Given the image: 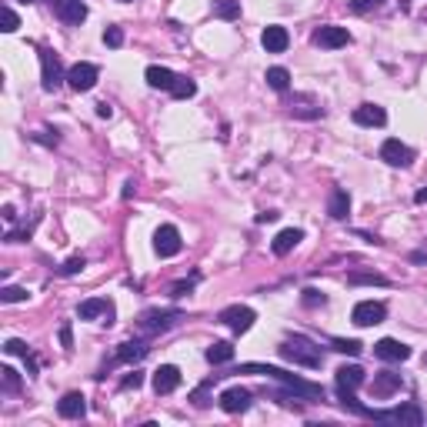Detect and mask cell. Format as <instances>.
<instances>
[{"label":"cell","mask_w":427,"mask_h":427,"mask_svg":"<svg viewBox=\"0 0 427 427\" xmlns=\"http://www.w3.org/2000/svg\"><path fill=\"white\" fill-rule=\"evenodd\" d=\"M278 354L284 357V361H291V364H300V367H320L324 364V354H320V347H314L311 340L304 334H294V337H287L284 344L278 347Z\"/></svg>","instance_id":"obj_1"},{"label":"cell","mask_w":427,"mask_h":427,"mask_svg":"<svg viewBox=\"0 0 427 427\" xmlns=\"http://www.w3.org/2000/svg\"><path fill=\"white\" fill-rule=\"evenodd\" d=\"M241 371H244V374H267V377H274V381H280V384L294 388V394H304V397H311V401L324 397V390L317 388V384H307V381H300V377H294V374L280 371V367H267V364H244Z\"/></svg>","instance_id":"obj_2"},{"label":"cell","mask_w":427,"mask_h":427,"mask_svg":"<svg viewBox=\"0 0 427 427\" xmlns=\"http://www.w3.org/2000/svg\"><path fill=\"white\" fill-rule=\"evenodd\" d=\"M367 417L374 421H390V424H401V427H421L424 424V410L417 404H401L394 410H371L367 408Z\"/></svg>","instance_id":"obj_3"},{"label":"cell","mask_w":427,"mask_h":427,"mask_svg":"<svg viewBox=\"0 0 427 427\" xmlns=\"http://www.w3.org/2000/svg\"><path fill=\"white\" fill-rule=\"evenodd\" d=\"M181 320H184V311H177V307H170V311H144L140 320H137V327L144 334H161V331H170Z\"/></svg>","instance_id":"obj_4"},{"label":"cell","mask_w":427,"mask_h":427,"mask_svg":"<svg viewBox=\"0 0 427 427\" xmlns=\"http://www.w3.org/2000/svg\"><path fill=\"white\" fill-rule=\"evenodd\" d=\"M217 320H221L224 327H230L234 334H244V331L254 327L257 314H254L251 307H244V304H230V307H224L221 314H217Z\"/></svg>","instance_id":"obj_5"},{"label":"cell","mask_w":427,"mask_h":427,"mask_svg":"<svg viewBox=\"0 0 427 427\" xmlns=\"http://www.w3.org/2000/svg\"><path fill=\"white\" fill-rule=\"evenodd\" d=\"M64 80H67V74L60 71V60H57V54H54V51H40V87L51 93V91H57Z\"/></svg>","instance_id":"obj_6"},{"label":"cell","mask_w":427,"mask_h":427,"mask_svg":"<svg viewBox=\"0 0 427 427\" xmlns=\"http://www.w3.org/2000/svg\"><path fill=\"white\" fill-rule=\"evenodd\" d=\"M181 247H184V241H181V230H177L174 224H161V227H157V234H154V251H157L161 257H177V254H181Z\"/></svg>","instance_id":"obj_7"},{"label":"cell","mask_w":427,"mask_h":427,"mask_svg":"<svg viewBox=\"0 0 427 427\" xmlns=\"http://www.w3.org/2000/svg\"><path fill=\"white\" fill-rule=\"evenodd\" d=\"M384 317H388V307L381 300H361V304H354V311H351V320L357 327H374Z\"/></svg>","instance_id":"obj_8"},{"label":"cell","mask_w":427,"mask_h":427,"mask_svg":"<svg viewBox=\"0 0 427 427\" xmlns=\"http://www.w3.org/2000/svg\"><path fill=\"white\" fill-rule=\"evenodd\" d=\"M97 77H100V71H97L93 64H87V60H80V64H74V67L67 71V84H71L77 93H87V91H93Z\"/></svg>","instance_id":"obj_9"},{"label":"cell","mask_w":427,"mask_h":427,"mask_svg":"<svg viewBox=\"0 0 427 427\" xmlns=\"http://www.w3.org/2000/svg\"><path fill=\"white\" fill-rule=\"evenodd\" d=\"M314 44L324 47V51H337V47H347V44H351V34H347V27L324 24L320 30H314Z\"/></svg>","instance_id":"obj_10"},{"label":"cell","mask_w":427,"mask_h":427,"mask_svg":"<svg viewBox=\"0 0 427 427\" xmlns=\"http://www.w3.org/2000/svg\"><path fill=\"white\" fill-rule=\"evenodd\" d=\"M77 317H80V320H97V317H104L107 324H113V317H117V307H113V300L91 298V300H84V304L77 307Z\"/></svg>","instance_id":"obj_11"},{"label":"cell","mask_w":427,"mask_h":427,"mask_svg":"<svg viewBox=\"0 0 427 427\" xmlns=\"http://www.w3.org/2000/svg\"><path fill=\"white\" fill-rule=\"evenodd\" d=\"M381 161L384 164H390V167H408L410 161H414V150L408 147V144H401V140H384L381 144Z\"/></svg>","instance_id":"obj_12"},{"label":"cell","mask_w":427,"mask_h":427,"mask_svg":"<svg viewBox=\"0 0 427 427\" xmlns=\"http://www.w3.org/2000/svg\"><path fill=\"white\" fill-rule=\"evenodd\" d=\"M217 404H221L227 414H244V410L251 408V390L247 388H227V390H221Z\"/></svg>","instance_id":"obj_13"},{"label":"cell","mask_w":427,"mask_h":427,"mask_svg":"<svg viewBox=\"0 0 427 427\" xmlns=\"http://www.w3.org/2000/svg\"><path fill=\"white\" fill-rule=\"evenodd\" d=\"M260 44H264V51H267V54H284V51H287V44H291V34H287V27L271 24V27H264Z\"/></svg>","instance_id":"obj_14"},{"label":"cell","mask_w":427,"mask_h":427,"mask_svg":"<svg viewBox=\"0 0 427 427\" xmlns=\"http://www.w3.org/2000/svg\"><path fill=\"white\" fill-rule=\"evenodd\" d=\"M374 354H377L381 361H390V364L397 361V364H401V361H408V357H410V347L404 344V340L384 337V340H377V344H374Z\"/></svg>","instance_id":"obj_15"},{"label":"cell","mask_w":427,"mask_h":427,"mask_svg":"<svg viewBox=\"0 0 427 427\" xmlns=\"http://www.w3.org/2000/svg\"><path fill=\"white\" fill-rule=\"evenodd\" d=\"M354 124L357 127H384L388 124V111L377 107V104H361V107H354Z\"/></svg>","instance_id":"obj_16"},{"label":"cell","mask_w":427,"mask_h":427,"mask_svg":"<svg viewBox=\"0 0 427 427\" xmlns=\"http://www.w3.org/2000/svg\"><path fill=\"white\" fill-rule=\"evenodd\" d=\"M57 414H60V417H67V421H77V417H84V414H87V401H84V394H80V390H71V394H64V397L57 401Z\"/></svg>","instance_id":"obj_17"},{"label":"cell","mask_w":427,"mask_h":427,"mask_svg":"<svg viewBox=\"0 0 427 427\" xmlns=\"http://www.w3.org/2000/svg\"><path fill=\"white\" fill-rule=\"evenodd\" d=\"M404 388V377L401 374H394V371H381V374H374V397H390V394H397V390Z\"/></svg>","instance_id":"obj_18"},{"label":"cell","mask_w":427,"mask_h":427,"mask_svg":"<svg viewBox=\"0 0 427 427\" xmlns=\"http://www.w3.org/2000/svg\"><path fill=\"white\" fill-rule=\"evenodd\" d=\"M177 388H181V371L174 364H161L154 371V390L157 394H170V390H177Z\"/></svg>","instance_id":"obj_19"},{"label":"cell","mask_w":427,"mask_h":427,"mask_svg":"<svg viewBox=\"0 0 427 427\" xmlns=\"http://www.w3.org/2000/svg\"><path fill=\"white\" fill-rule=\"evenodd\" d=\"M57 14H60L64 24L80 27V24L87 20V3H84V0H60V3H57Z\"/></svg>","instance_id":"obj_20"},{"label":"cell","mask_w":427,"mask_h":427,"mask_svg":"<svg viewBox=\"0 0 427 427\" xmlns=\"http://www.w3.org/2000/svg\"><path fill=\"white\" fill-rule=\"evenodd\" d=\"M300 241H304V230H300V227H284L278 237H274V244H271V247H274V254H278V257H284V254H291Z\"/></svg>","instance_id":"obj_21"},{"label":"cell","mask_w":427,"mask_h":427,"mask_svg":"<svg viewBox=\"0 0 427 427\" xmlns=\"http://www.w3.org/2000/svg\"><path fill=\"white\" fill-rule=\"evenodd\" d=\"M347 210H351V194H347L344 187L331 190V201H327V214H331L334 221H344V217H347Z\"/></svg>","instance_id":"obj_22"},{"label":"cell","mask_w":427,"mask_h":427,"mask_svg":"<svg viewBox=\"0 0 427 427\" xmlns=\"http://www.w3.org/2000/svg\"><path fill=\"white\" fill-rule=\"evenodd\" d=\"M364 381H367V377H364V371H361L357 364H344V367H337V388L357 390Z\"/></svg>","instance_id":"obj_23"},{"label":"cell","mask_w":427,"mask_h":427,"mask_svg":"<svg viewBox=\"0 0 427 427\" xmlns=\"http://www.w3.org/2000/svg\"><path fill=\"white\" fill-rule=\"evenodd\" d=\"M230 361H234V344L230 340H214L207 347V364L221 367V364H230Z\"/></svg>","instance_id":"obj_24"},{"label":"cell","mask_w":427,"mask_h":427,"mask_svg":"<svg viewBox=\"0 0 427 427\" xmlns=\"http://www.w3.org/2000/svg\"><path fill=\"white\" fill-rule=\"evenodd\" d=\"M147 84L150 87H154V91H170V87H174V80H177V74H174V71H167V67H157V64H154V67H147Z\"/></svg>","instance_id":"obj_25"},{"label":"cell","mask_w":427,"mask_h":427,"mask_svg":"<svg viewBox=\"0 0 427 427\" xmlns=\"http://www.w3.org/2000/svg\"><path fill=\"white\" fill-rule=\"evenodd\" d=\"M147 351L150 347L144 340H124L120 351H117V361H120V364H137L140 357H147Z\"/></svg>","instance_id":"obj_26"},{"label":"cell","mask_w":427,"mask_h":427,"mask_svg":"<svg viewBox=\"0 0 427 427\" xmlns=\"http://www.w3.org/2000/svg\"><path fill=\"white\" fill-rule=\"evenodd\" d=\"M264 80H267L271 91H287V87H291V71H287V67H267Z\"/></svg>","instance_id":"obj_27"},{"label":"cell","mask_w":427,"mask_h":427,"mask_svg":"<svg viewBox=\"0 0 427 427\" xmlns=\"http://www.w3.org/2000/svg\"><path fill=\"white\" fill-rule=\"evenodd\" d=\"M214 17L237 20L241 17V0H214Z\"/></svg>","instance_id":"obj_28"},{"label":"cell","mask_w":427,"mask_h":427,"mask_svg":"<svg viewBox=\"0 0 427 427\" xmlns=\"http://www.w3.org/2000/svg\"><path fill=\"white\" fill-rule=\"evenodd\" d=\"M347 284H377V287H388L390 280L384 278V274H367V271H354V274H347Z\"/></svg>","instance_id":"obj_29"},{"label":"cell","mask_w":427,"mask_h":427,"mask_svg":"<svg viewBox=\"0 0 427 427\" xmlns=\"http://www.w3.org/2000/svg\"><path fill=\"white\" fill-rule=\"evenodd\" d=\"M170 93H174L177 100H187V97H194V93H197V84H194L190 77H181V74H177V80H174Z\"/></svg>","instance_id":"obj_30"},{"label":"cell","mask_w":427,"mask_h":427,"mask_svg":"<svg viewBox=\"0 0 427 427\" xmlns=\"http://www.w3.org/2000/svg\"><path fill=\"white\" fill-rule=\"evenodd\" d=\"M0 300H3V304H20V300H27V287H14V284H7V287L0 291Z\"/></svg>","instance_id":"obj_31"},{"label":"cell","mask_w":427,"mask_h":427,"mask_svg":"<svg viewBox=\"0 0 427 427\" xmlns=\"http://www.w3.org/2000/svg\"><path fill=\"white\" fill-rule=\"evenodd\" d=\"M331 344H334V351H340V354H351V357H357V354L364 351V344H361V340H344V337H334Z\"/></svg>","instance_id":"obj_32"},{"label":"cell","mask_w":427,"mask_h":427,"mask_svg":"<svg viewBox=\"0 0 427 427\" xmlns=\"http://www.w3.org/2000/svg\"><path fill=\"white\" fill-rule=\"evenodd\" d=\"M3 351L10 354V357H30V347H27V340H20V337H10V340L3 344Z\"/></svg>","instance_id":"obj_33"},{"label":"cell","mask_w":427,"mask_h":427,"mask_svg":"<svg viewBox=\"0 0 427 427\" xmlns=\"http://www.w3.org/2000/svg\"><path fill=\"white\" fill-rule=\"evenodd\" d=\"M300 300H304V307H324V304H327V298H324L320 291H314V287H307V291L300 294Z\"/></svg>","instance_id":"obj_34"},{"label":"cell","mask_w":427,"mask_h":427,"mask_svg":"<svg viewBox=\"0 0 427 427\" xmlns=\"http://www.w3.org/2000/svg\"><path fill=\"white\" fill-rule=\"evenodd\" d=\"M3 390H20V374L14 367H3Z\"/></svg>","instance_id":"obj_35"},{"label":"cell","mask_w":427,"mask_h":427,"mask_svg":"<svg viewBox=\"0 0 427 427\" xmlns=\"http://www.w3.org/2000/svg\"><path fill=\"white\" fill-rule=\"evenodd\" d=\"M104 44H107V47H120V44H124V30H120V27H107V30H104Z\"/></svg>","instance_id":"obj_36"},{"label":"cell","mask_w":427,"mask_h":427,"mask_svg":"<svg viewBox=\"0 0 427 427\" xmlns=\"http://www.w3.org/2000/svg\"><path fill=\"white\" fill-rule=\"evenodd\" d=\"M80 271H84V257H71L64 267H60V274H64V278H74V274H80Z\"/></svg>","instance_id":"obj_37"},{"label":"cell","mask_w":427,"mask_h":427,"mask_svg":"<svg viewBox=\"0 0 427 427\" xmlns=\"http://www.w3.org/2000/svg\"><path fill=\"white\" fill-rule=\"evenodd\" d=\"M140 384H144V374H140V371H130L127 377L120 381V388H124V390H137Z\"/></svg>","instance_id":"obj_38"},{"label":"cell","mask_w":427,"mask_h":427,"mask_svg":"<svg viewBox=\"0 0 427 427\" xmlns=\"http://www.w3.org/2000/svg\"><path fill=\"white\" fill-rule=\"evenodd\" d=\"M17 27H20V17L10 10V7H7V10H3V34H14Z\"/></svg>","instance_id":"obj_39"},{"label":"cell","mask_w":427,"mask_h":427,"mask_svg":"<svg viewBox=\"0 0 427 427\" xmlns=\"http://www.w3.org/2000/svg\"><path fill=\"white\" fill-rule=\"evenodd\" d=\"M194 291V280H177L174 287H170V298H187Z\"/></svg>","instance_id":"obj_40"},{"label":"cell","mask_w":427,"mask_h":427,"mask_svg":"<svg viewBox=\"0 0 427 427\" xmlns=\"http://www.w3.org/2000/svg\"><path fill=\"white\" fill-rule=\"evenodd\" d=\"M30 230H34V227H17V230H10L3 241H7V244H20V241H27V237H30Z\"/></svg>","instance_id":"obj_41"},{"label":"cell","mask_w":427,"mask_h":427,"mask_svg":"<svg viewBox=\"0 0 427 427\" xmlns=\"http://www.w3.org/2000/svg\"><path fill=\"white\" fill-rule=\"evenodd\" d=\"M207 388H210V381H207V384H201V388L190 394V401H194L197 408H207V404H210V401H207Z\"/></svg>","instance_id":"obj_42"},{"label":"cell","mask_w":427,"mask_h":427,"mask_svg":"<svg viewBox=\"0 0 427 427\" xmlns=\"http://www.w3.org/2000/svg\"><path fill=\"white\" fill-rule=\"evenodd\" d=\"M60 344H64L67 351L74 347V334H71V324H64V327H60Z\"/></svg>","instance_id":"obj_43"},{"label":"cell","mask_w":427,"mask_h":427,"mask_svg":"<svg viewBox=\"0 0 427 427\" xmlns=\"http://www.w3.org/2000/svg\"><path fill=\"white\" fill-rule=\"evenodd\" d=\"M0 217H3V221H7V224H14V221H17V210H14V204H3V210H0Z\"/></svg>","instance_id":"obj_44"},{"label":"cell","mask_w":427,"mask_h":427,"mask_svg":"<svg viewBox=\"0 0 427 427\" xmlns=\"http://www.w3.org/2000/svg\"><path fill=\"white\" fill-rule=\"evenodd\" d=\"M34 140H40V144H51V147H54V144H57V134L51 137V130H40V134L34 137Z\"/></svg>","instance_id":"obj_45"},{"label":"cell","mask_w":427,"mask_h":427,"mask_svg":"<svg viewBox=\"0 0 427 427\" xmlns=\"http://www.w3.org/2000/svg\"><path fill=\"white\" fill-rule=\"evenodd\" d=\"M97 117L111 120V117H113V107H111V104H97Z\"/></svg>","instance_id":"obj_46"},{"label":"cell","mask_w":427,"mask_h":427,"mask_svg":"<svg viewBox=\"0 0 427 427\" xmlns=\"http://www.w3.org/2000/svg\"><path fill=\"white\" fill-rule=\"evenodd\" d=\"M271 221H278V214H274V210H264V214H257V224H271Z\"/></svg>","instance_id":"obj_47"},{"label":"cell","mask_w":427,"mask_h":427,"mask_svg":"<svg viewBox=\"0 0 427 427\" xmlns=\"http://www.w3.org/2000/svg\"><path fill=\"white\" fill-rule=\"evenodd\" d=\"M417 204H427V190H417V197H414Z\"/></svg>","instance_id":"obj_48"},{"label":"cell","mask_w":427,"mask_h":427,"mask_svg":"<svg viewBox=\"0 0 427 427\" xmlns=\"http://www.w3.org/2000/svg\"><path fill=\"white\" fill-rule=\"evenodd\" d=\"M24 3H37V0H24Z\"/></svg>","instance_id":"obj_49"},{"label":"cell","mask_w":427,"mask_h":427,"mask_svg":"<svg viewBox=\"0 0 427 427\" xmlns=\"http://www.w3.org/2000/svg\"><path fill=\"white\" fill-rule=\"evenodd\" d=\"M120 3H130V0H120Z\"/></svg>","instance_id":"obj_50"},{"label":"cell","mask_w":427,"mask_h":427,"mask_svg":"<svg viewBox=\"0 0 427 427\" xmlns=\"http://www.w3.org/2000/svg\"><path fill=\"white\" fill-rule=\"evenodd\" d=\"M424 364H427V357H424Z\"/></svg>","instance_id":"obj_51"}]
</instances>
